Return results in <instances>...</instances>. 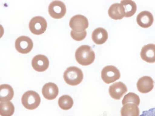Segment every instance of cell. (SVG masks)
<instances>
[{"instance_id":"1","label":"cell","mask_w":155,"mask_h":116,"mask_svg":"<svg viewBox=\"0 0 155 116\" xmlns=\"http://www.w3.org/2000/svg\"><path fill=\"white\" fill-rule=\"evenodd\" d=\"M75 56L76 60L80 64L87 66L93 63L95 59V54L91 47L83 45L77 48Z\"/></svg>"},{"instance_id":"2","label":"cell","mask_w":155,"mask_h":116,"mask_svg":"<svg viewBox=\"0 0 155 116\" xmlns=\"http://www.w3.org/2000/svg\"><path fill=\"white\" fill-rule=\"evenodd\" d=\"M63 78L68 85H77L82 82L84 74L81 69L72 66L68 68L64 73Z\"/></svg>"},{"instance_id":"3","label":"cell","mask_w":155,"mask_h":116,"mask_svg":"<svg viewBox=\"0 0 155 116\" xmlns=\"http://www.w3.org/2000/svg\"><path fill=\"white\" fill-rule=\"evenodd\" d=\"M22 105L25 108L29 110L36 109L41 102V97L37 92L28 91L25 92L21 98Z\"/></svg>"},{"instance_id":"4","label":"cell","mask_w":155,"mask_h":116,"mask_svg":"<svg viewBox=\"0 0 155 116\" xmlns=\"http://www.w3.org/2000/svg\"><path fill=\"white\" fill-rule=\"evenodd\" d=\"M47 22L45 19L41 16H35L32 18L29 23L30 31L36 35H41L46 31Z\"/></svg>"},{"instance_id":"5","label":"cell","mask_w":155,"mask_h":116,"mask_svg":"<svg viewBox=\"0 0 155 116\" xmlns=\"http://www.w3.org/2000/svg\"><path fill=\"white\" fill-rule=\"evenodd\" d=\"M121 74L119 70L114 66H108L104 68L101 71V78L106 84H109L119 79Z\"/></svg>"},{"instance_id":"6","label":"cell","mask_w":155,"mask_h":116,"mask_svg":"<svg viewBox=\"0 0 155 116\" xmlns=\"http://www.w3.org/2000/svg\"><path fill=\"white\" fill-rule=\"evenodd\" d=\"M88 19L82 15H76L70 19L69 25L73 31L81 33L85 31L88 27Z\"/></svg>"},{"instance_id":"7","label":"cell","mask_w":155,"mask_h":116,"mask_svg":"<svg viewBox=\"0 0 155 116\" xmlns=\"http://www.w3.org/2000/svg\"><path fill=\"white\" fill-rule=\"evenodd\" d=\"M48 12L51 17L53 18H62L66 13V5L64 3L61 1H52L48 6Z\"/></svg>"},{"instance_id":"8","label":"cell","mask_w":155,"mask_h":116,"mask_svg":"<svg viewBox=\"0 0 155 116\" xmlns=\"http://www.w3.org/2000/svg\"><path fill=\"white\" fill-rule=\"evenodd\" d=\"M34 44L32 40L29 37L22 36L16 39L15 47L16 50L21 53L27 54L31 52Z\"/></svg>"},{"instance_id":"9","label":"cell","mask_w":155,"mask_h":116,"mask_svg":"<svg viewBox=\"0 0 155 116\" xmlns=\"http://www.w3.org/2000/svg\"><path fill=\"white\" fill-rule=\"evenodd\" d=\"M128 89L127 86L124 83L118 82L114 83L109 87V95L113 98L119 100L127 93Z\"/></svg>"},{"instance_id":"10","label":"cell","mask_w":155,"mask_h":116,"mask_svg":"<svg viewBox=\"0 0 155 116\" xmlns=\"http://www.w3.org/2000/svg\"><path fill=\"white\" fill-rule=\"evenodd\" d=\"M33 69L38 72L45 71L49 67V62L48 58L43 55H38L34 56L31 62Z\"/></svg>"},{"instance_id":"11","label":"cell","mask_w":155,"mask_h":116,"mask_svg":"<svg viewBox=\"0 0 155 116\" xmlns=\"http://www.w3.org/2000/svg\"><path fill=\"white\" fill-rule=\"evenodd\" d=\"M137 86L138 92L142 93H147L153 89L154 81L151 77L145 76L138 79Z\"/></svg>"},{"instance_id":"12","label":"cell","mask_w":155,"mask_h":116,"mask_svg":"<svg viewBox=\"0 0 155 116\" xmlns=\"http://www.w3.org/2000/svg\"><path fill=\"white\" fill-rule=\"evenodd\" d=\"M140 56L142 60L147 63H155V44H149L141 50Z\"/></svg>"},{"instance_id":"13","label":"cell","mask_w":155,"mask_h":116,"mask_svg":"<svg viewBox=\"0 0 155 116\" xmlns=\"http://www.w3.org/2000/svg\"><path fill=\"white\" fill-rule=\"evenodd\" d=\"M138 25L143 28H148L153 24V14L148 11H143L138 14L137 17Z\"/></svg>"},{"instance_id":"14","label":"cell","mask_w":155,"mask_h":116,"mask_svg":"<svg viewBox=\"0 0 155 116\" xmlns=\"http://www.w3.org/2000/svg\"><path fill=\"white\" fill-rule=\"evenodd\" d=\"M42 93L44 97L48 100L56 98L59 93V89L56 84L52 82L45 84L43 87Z\"/></svg>"},{"instance_id":"15","label":"cell","mask_w":155,"mask_h":116,"mask_svg":"<svg viewBox=\"0 0 155 116\" xmlns=\"http://www.w3.org/2000/svg\"><path fill=\"white\" fill-rule=\"evenodd\" d=\"M108 14L109 17L114 20H121L125 17V10L121 3H115L109 8Z\"/></svg>"},{"instance_id":"16","label":"cell","mask_w":155,"mask_h":116,"mask_svg":"<svg viewBox=\"0 0 155 116\" xmlns=\"http://www.w3.org/2000/svg\"><path fill=\"white\" fill-rule=\"evenodd\" d=\"M108 37L107 32L105 29L98 27L93 31L92 38L93 41L97 45H102L106 42Z\"/></svg>"},{"instance_id":"17","label":"cell","mask_w":155,"mask_h":116,"mask_svg":"<svg viewBox=\"0 0 155 116\" xmlns=\"http://www.w3.org/2000/svg\"><path fill=\"white\" fill-rule=\"evenodd\" d=\"M14 92L13 88L7 84L0 86V102H9L13 97Z\"/></svg>"},{"instance_id":"18","label":"cell","mask_w":155,"mask_h":116,"mask_svg":"<svg viewBox=\"0 0 155 116\" xmlns=\"http://www.w3.org/2000/svg\"><path fill=\"white\" fill-rule=\"evenodd\" d=\"M121 114V116H139V109L137 105L127 103L122 108Z\"/></svg>"},{"instance_id":"19","label":"cell","mask_w":155,"mask_h":116,"mask_svg":"<svg viewBox=\"0 0 155 116\" xmlns=\"http://www.w3.org/2000/svg\"><path fill=\"white\" fill-rule=\"evenodd\" d=\"M123 5L125 10V17H131L136 12L137 6L134 1L131 0L121 1L120 3Z\"/></svg>"},{"instance_id":"20","label":"cell","mask_w":155,"mask_h":116,"mask_svg":"<svg viewBox=\"0 0 155 116\" xmlns=\"http://www.w3.org/2000/svg\"><path fill=\"white\" fill-rule=\"evenodd\" d=\"M15 111V107L10 102H1L0 114L1 116H12Z\"/></svg>"},{"instance_id":"21","label":"cell","mask_w":155,"mask_h":116,"mask_svg":"<svg viewBox=\"0 0 155 116\" xmlns=\"http://www.w3.org/2000/svg\"><path fill=\"white\" fill-rule=\"evenodd\" d=\"M73 105V99L69 95H64L61 96L58 100V105L63 110H70L72 107Z\"/></svg>"},{"instance_id":"22","label":"cell","mask_w":155,"mask_h":116,"mask_svg":"<svg viewBox=\"0 0 155 116\" xmlns=\"http://www.w3.org/2000/svg\"><path fill=\"white\" fill-rule=\"evenodd\" d=\"M130 103H133L138 106L139 105L140 103V99L139 96L133 92H129L128 94L125 95L122 101V105H124Z\"/></svg>"},{"instance_id":"23","label":"cell","mask_w":155,"mask_h":116,"mask_svg":"<svg viewBox=\"0 0 155 116\" xmlns=\"http://www.w3.org/2000/svg\"><path fill=\"white\" fill-rule=\"evenodd\" d=\"M87 33L86 31L81 33H77L72 30L71 31V36L73 40L77 41L83 40L87 36Z\"/></svg>"},{"instance_id":"24","label":"cell","mask_w":155,"mask_h":116,"mask_svg":"<svg viewBox=\"0 0 155 116\" xmlns=\"http://www.w3.org/2000/svg\"><path fill=\"white\" fill-rule=\"evenodd\" d=\"M140 116H155V108L143 111L142 114Z\"/></svg>"}]
</instances>
